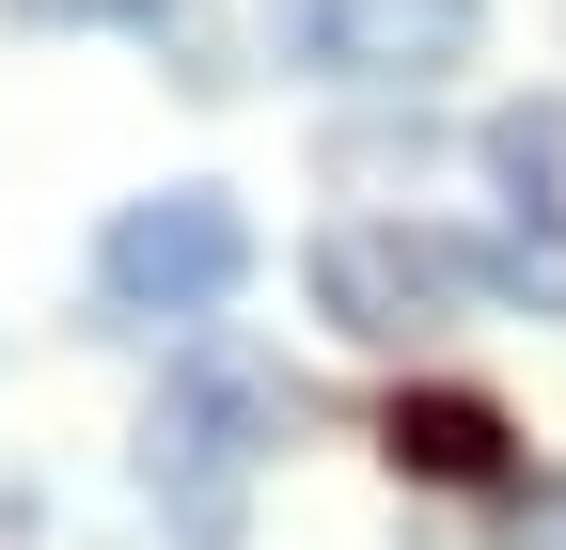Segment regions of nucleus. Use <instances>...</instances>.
I'll return each instance as SVG.
<instances>
[{
  "label": "nucleus",
  "mask_w": 566,
  "mask_h": 550,
  "mask_svg": "<svg viewBox=\"0 0 566 550\" xmlns=\"http://www.w3.org/2000/svg\"><path fill=\"white\" fill-rule=\"evenodd\" d=\"M300 425V393H283L268 362H189V378H158V409H142V488H158V519L189 535V550H221L237 535V504H252V456Z\"/></svg>",
  "instance_id": "1"
},
{
  "label": "nucleus",
  "mask_w": 566,
  "mask_h": 550,
  "mask_svg": "<svg viewBox=\"0 0 566 550\" xmlns=\"http://www.w3.org/2000/svg\"><path fill=\"white\" fill-rule=\"evenodd\" d=\"M472 299H504V267L472 236H424V221H331L315 236V315L363 330V347H424V330H457Z\"/></svg>",
  "instance_id": "2"
},
{
  "label": "nucleus",
  "mask_w": 566,
  "mask_h": 550,
  "mask_svg": "<svg viewBox=\"0 0 566 550\" xmlns=\"http://www.w3.org/2000/svg\"><path fill=\"white\" fill-rule=\"evenodd\" d=\"M95 284H111V315H221L252 284V221L221 189H158L95 236Z\"/></svg>",
  "instance_id": "3"
},
{
  "label": "nucleus",
  "mask_w": 566,
  "mask_h": 550,
  "mask_svg": "<svg viewBox=\"0 0 566 550\" xmlns=\"http://www.w3.org/2000/svg\"><path fill=\"white\" fill-rule=\"evenodd\" d=\"M488 0H268V47L300 80H441L472 63Z\"/></svg>",
  "instance_id": "4"
},
{
  "label": "nucleus",
  "mask_w": 566,
  "mask_h": 550,
  "mask_svg": "<svg viewBox=\"0 0 566 550\" xmlns=\"http://www.w3.org/2000/svg\"><path fill=\"white\" fill-rule=\"evenodd\" d=\"M394 472H424V488H504V409L488 393H394Z\"/></svg>",
  "instance_id": "5"
},
{
  "label": "nucleus",
  "mask_w": 566,
  "mask_h": 550,
  "mask_svg": "<svg viewBox=\"0 0 566 550\" xmlns=\"http://www.w3.org/2000/svg\"><path fill=\"white\" fill-rule=\"evenodd\" d=\"M0 17H32V32H158L174 0H0Z\"/></svg>",
  "instance_id": "6"
}]
</instances>
